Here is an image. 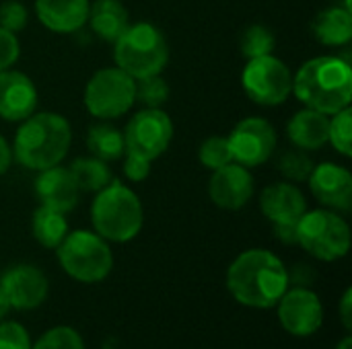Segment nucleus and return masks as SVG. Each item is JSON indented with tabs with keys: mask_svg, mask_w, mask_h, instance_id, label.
Segmentation results:
<instances>
[{
	"mask_svg": "<svg viewBox=\"0 0 352 349\" xmlns=\"http://www.w3.org/2000/svg\"><path fill=\"white\" fill-rule=\"evenodd\" d=\"M291 276L285 263L266 249H250L227 269L229 294L250 309H272L289 290Z\"/></svg>",
	"mask_w": 352,
	"mask_h": 349,
	"instance_id": "nucleus-1",
	"label": "nucleus"
},
{
	"mask_svg": "<svg viewBox=\"0 0 352 349\" xmlns=\"http://www.w3.org/2000/svg\"><path fill=\"white\" fill-rule=\"evenodd\" d=\"M293 95L303 107L334 115L351 107L352 64L342 56H318L293 74Z\"/></svg>",
	"mask_w": 352,
	"mask_h": 349,
	"instance_id": "nucleus-2",
	"label": "nucleus"
},
{
	"mask_svg": "<svg viewBox=\"0 0 352 349\" xmlns=\"http://www.w3.org/2000/svg\"><path fill=\"white\" fill-rule=\"evenodd\" d=\"M72 144L68 119L54 111H35L21 121L12 140V158L29 169L43 171L62 165Z\"/></svg>",
	"mask_w": 352,
	"mask_h": 349,
	"instance_id": "nucleus-3",
	"label": "nucleus"
},
{
	"mask_svg": "<svg viewBox=\"0 0 352 349\" xmlns=\"http://www.w3.org/2000/svg\"><path fill=\"white\" fill-rule=\"evenodd\" d=\"M93 230L107 243H128L138 237L144 224L140 197L122 181H111L95 193L91 204Z\"/></svg>",
	"mask_w": 352,
	"mask_h": 349,
	"instance_id": "nucleus-4",
	"label": "nucleus"
},
{
	"mask_svg": "<svg viewBox=\"0 0 352 349\" xmlns=\"http://www.w3.org/2000/svg\"><path fill=\"white\" fill-rule=\"evenodd\" d=\"M113 62L134 80L161 74L169 62V43L159 27L140 21L113 41Z\"/></svg>",
	"mask_w": 352,
	"mask_h": 349,
	"instance_id": "nucleus-5",
	"label": "nucleus"
},
{
	"mask_svg": "<svg viewBox=\"0 0 352 349\" xmlns=\"http://www.w3.org/2000/svg\"><path fill=\"white\" fill-rule=\"evenodd\" d=\"M58 261L66 276L82 284L103 282L113 267L109 243L95 230H72L58 245Z\"/></svg>",
	"mask_w": 352,
	"mask_h": 349,
	"instance_id": "nucleus-6",
	"label": "nucleus"
},
{
	"mask_svg": "<svg viewBox=\"0 0 352 349\" xmlns=\"http://www.w3.org/2000/svg\"><path fill=\"white\" fill-rule=\"evenodd\" d=\"M297 245L320 261H338L351 249V226L334 210H307L297 224Z\"/></svg>",
	"mask_w": 352,
	"mask_h": 349,
	"instance_id": "nucleus-7",
	"label": "nucleus"
},
{
	"mask_svg": "<svg viewBox=\"0 0 352 349\" xmlns=\"http://www.w3.org/2000/svg\"><path fill=\"white\" fill-rule=\"evenodd\" d=\"M82 103L99 121L118 119L136 103V80L118 66L99 68L85 84Z\"/></svg>",
	"mask_w": 352,
	"mask_h": 349,
	"instance_id": "nucleus-8",
	"label": "nucleus"
},
{
	"mask_svg": "<svg viewBox=\"0 0 352 349\" xmlns=\"http://www.w3.org/2000/svg\"><path fill=\"white\" fill-rule=\"evenodd\" d=\"M241 86L250 101L262 107H278L293 93V72L274 53L248 60Z\"/></svg>",
	"mask_w": 352,
	"mask_h": 349,
	"instance_id": "nucleus-9",
	"label": "nucleus"
},
{
	"mask_svg": "<svg viewBox=\"0 0 352 349\" xmlns=\"http://www.w3.org/2000/svg\"><path fill=\"white\" fill-rule=\"evenodd\" d=\"M260 210L280 243L297 245V224L307 212V197L297 183L278 181L268 185L260 195Z\"/></svg>",
	"mask_w": 352,
	"mask_h": 349,
	"instance_id": "nucleus-10",
	"label": "nucleus"
},
{
	"mask_svg": "<svg viewBox=\"0 0 352 349\" xmlns=\"http://www.w3.org/2000/svg\"><path fill=\"white\" fill-rule=\"evenodd\" d=\"M173 121L163 109L142 107L130 117L124 128L126 152L153 163L161 154H165L173 140Z\"/></svg>",
	"mask_w": 352,
	"mask_h": 349,
	"instance_id": "nucleus-11",
	"label": "nucleus"
},
{
	"mask_svg": "<svg viewBox=\"0 0 352 349\" xmlns=\"http://www.w3.org/2000/svg\"><path fill=\"white\" fill-rule=\"evenodd\" d=\"M233 163H239L248 169L266 165L278 146V136L274 125L264 117H245L241 119L231 134L227 136Z\"/></svg>",
	"mask_w": 352,
	"mask_h": 349,
	"instance_id": "nucleus-12",
	"label": "nucleus"
},
{
	"mask_svg": "<svg viewBox=\"0 0 352 349\" xmlns=\"http://www.w3.org/2000/svg\"><path fill=\"white\" fill-rule=\"evenodd\" d=\"M276 306L283 329L295 337H309L324 323V304L320 296L305 286L287 290Z\"/></svg>",
	"mask_w": 352,
	"mask_h": 349,
	"instance_id": "nucleus-13",
	"label": "nucleus"
},
{
	"mask_svg": "<svg viewBox=\"0 0 352 349\" xmlns=\"http://www.w3.org/2000/svg\"><path fill=\"white\" fill-rule=\"evenodd\" d=\"M256 191L254 175L248 167L239 163H229L217 171L208 181V195L212 204L221 210H241L250 204Z\"/></svg>",
	"mask_w": 352,
	"mask_h": 349,
	"instance_id": "nucleus-14",
	"label": "nucleus"
},
{
	"mask_svg": "<svg viewBox=\"0 0 352 349\" xmlns=\"http://www.w3.org/2000/svg\"><path fill=\"white\" fill-rule=\"evenodd\" d=\"M0 290L4 292L10 309L33 311L47 298V278L45 274L29 263L12 265L0 278Z\"/></svg>",
	"mask_w": 352,
	"mask_h": 349,
	"instance_id": "nucleus-15",
	"label": "nucleus"
},
{
	"mask_svg": "<svg viewBox=\"0 0 352 349\" xmlns=\"http://www.w3.org/2000/svg\"><path fill=\"white\" fill-rule=\"evenodd\" d=\"M311 195L334 212H349L352 208L351 171L336 163H320L314 167L309 179Z\"/></svg>",
	"mask_w": 352,
	"mask_h": 349,
	"instance_id": "nucleus-16",
	"label": "nucleus"
},
{
	"mask_svg": "<svg viewBox=\"0 0 352 349\" xmlns=\"http://www.w3.org/2000/svg\"><path fill=\"white\" fill-rule=\"evenodd\" d=\"M37 86L27 74L12 68L0 72V119L21 123L37 111Z\"/></svg>",
	"mask_w": 352,
	"mask_h": 349,
	"instance_id": "nucleus-17",
	"label": "nucleus"
},
{
	"mask_svg": "<svg viewBox=\"0 0 352 349\" xmlns=\"http://www.w3.org/2000/svg\"><path fill=\"white\" fill-rule=\"evenodd\" d=\"M33 189L39 200V206L58 210L62 214L72 212L80 200V189H78L70 169L62 167V165L39 171L35 177Z\"/></svg>",
	"mask_w": 352,
	"mask_h": 349,
	"instance_id": "nucleus-18",
	"label": "nucleus"
},
{
	"mask_svg": "<svg viewBox=\"0 0 352 349\" xmlns=\"http://www.w3.org/2000/svg\"><path fill=\"white\" fill-rule=\"evenodd\" d=\"M89 4V0H35V14L47 31L70 35L87 25Z\"/></svg>",
	"mask_w": 352,
	"mask_h": 349,
	"instance_id": "nucleus-19",
	"label": "nucleus"
},
{
	"mask_svg": "<svg viewBox=\"0 0 352 349\" xmlns=\"http://www.w3.org/2000/svg\"><path fill=\"white\" fill-rule=\"evenodd\" d=\"M330 115L303 107L287 123V138L295 148L301 150H320L328 144Z\"/></svg>",
	"mask_w": 352,
	"mask_h": 349,
	"instance_id": "nucleus-20",
	"label": "nucleus"
},
{
	"mask_svg": "<svg viewBox=\"0 0 352 349\" xmlns=\"http://www.w3.org/2000/svg\"><path fill=\"white\" fill-rule=\"evenodd\" d=\"M87 23L95 37L113 43L130 25V12L122 0H93Z\"/></svg>",
	"mask_w": 352,
	"mask_h": 349,
	"instance_id": "nucleus-21",
	"label": "nucleus"
},
{
	"mask_svg": "<svg viewBox=\"0 0 352 349\" xmlns=\"http://www.w3.org/2000/svg\"><path fill=\"white\" fill-rule=\"evenodd\" d=\"M311 33L326 47L349 45L352 41V10L344 4L320 10L311 21Z\"/></svg>",
	"mask_w": 352,
	"mask_h": 349,
	"instance_id": "nucleus-22",
	"label": "nucleus"
},
{
	"mask_svg": "<svg viewBox=\"0 0 352 349\" xmlns=\"http://www.w3.org/2000/svg\"><path fill=\"white\" fill-rule=\"evenodd\" d=\"M87 148L91 156L113 163L120 160L126 154V144H124V132L118 130L116 125H109L107 121L95 123L87 130Z\"/></svg>",
	"mask_w": 352,
	"mask_h": 349,
	"instance_id": "nucleus-23",
	"label": "nucleus"
},
{
	"mask_svg": "<svg viewBox=\"0 0 352 349\" xmlns=\"http://www.w3.org/2000/svg\"><path fill=\"white\" fill-rule=\"evenodd\" d=\"M31 234L41 247L58 249V245L68 234L66 214L52 210V208H45V206L35 208V212L31 216Z\"/></svg>",
	"mask_w": 352,
	"mask_h": 349,
	"instance_id": "nucleus-24",
	"label": "nucleus"
},
{
	"mask_svg": "<svg viewBox=\"0 0 352 349\" xmlns=\"http://www.w3.org/2000/svg\"><path fill=\"white\" fill-rule=\"evenodd\" d=\"M70 173L80 189V193H97L105 185L113 181L111 169L105 160H99L95 156H78L70 163Z\"/></svg>",
	"mask_w": 352,
	"mask_h": 349,
	"instance_id": "nucleus-25",
	"label": "nucleus"
},
{
	"mask_svg": "<svg viewBox=\"0 0 352 349\" xmlns=\"http://www.w3.org/2000/svg\"><path fill=\"white\" fill-rule=\"evenodd\" d=\"M239 47H241V53L248 60L260 58V56H268L276 47V37H274V33L268 27L254 23V25L243 29V33L239 37Z\"/></svg>",
	"mask_w": 352,
	"mask_h": 349,
	"instance_id": "nucleus-26",
	"label": "nucleus"
},
{
	"mask_svg": "<svg viewBox=\"0 0 352 349\" xmlns=\"http://www.w3.org/2000/svg\"><path fill=\"white\" fill-rule=\"evenodd\" d=\"M278 173L291 181V183H303L309 179L316 163L311 160V156L307 154V150H301V148H291V150H285L280 156H278Z\"/></svg>",
	"mask_w": 352,
	"mask_h": 349,
	"instance_id": "nucleus-27",
	"label": "nucleus"
},
{
	"mask_svg": "<svg viewBox=\"0 0 352 349\" xmlns=\"http://www.w3.org/2000/svg\"><path fill=\"white\" fill-rule=\"evenodd\" d=\"M136 101L148 109H163L169 101V84L161 74L136 78Z\"/></svg>",
	"mask_w": 352,
	"mask_h": 349,
	"instance_id": "nucleus-28",
	"label": "nucleus"
},
{
	"mask_svg": "<svg viewBox=\"0 0 352 349\" xmlns=\"http://www.w3.org/2000/svg\"><path fill=\"white\" fill-rule=\"evenodd\" d=\"M328 144L342 156H352V109H340L338 113L330 115V132Z\"/></svg>",
	"mask_w": 352,
	"mask_h": 349,
	"instance_id": "nucleus-29",
	"label": "nucleus"
},
{
	"mask_svg": "<svg viewBox=\"0 0 352 349\" xmlns=\"http://www.w3.org/2000/svg\"><path fill=\"white\" fill-rule=\"evenodd\" d=\"M198 160L208 171H217V169L233 163V154H231L227 136H210V138H206L198 148Z\"/></svg>",
	"mask_w": 352,
	"mask_h": 349,
	"instance_id": "nucleus-30",
	"label": "nucleus"
},
{
	"mask_svg": "<svg viewBox=\"0 0 352 349\" xmlns=\"http://www.w3.org/2000/svg\"><path fill=\"white\" fill-rule=\"evenodd\" d=\"M31 349H85V341L72 327H54L45 331Z\"/></svg>",
	"mask_w": 352,
	"mask_h": 349,
	"instance_id": "nucleus-31",
	"label": "nucleus"
},
{
	"mask_svg": "<svg viewBox=\"0 0 352 349\" xmlns=\"http://www.w3.org/2000/svg\"><path fill=\"white\" fill-rule=\"evenodd\" d=\"M29 23V10L25 8L23 2L19 0H4L0 4V27L10 31V33H19L27 27Z\"/></svg>",
	"mask_w": 352,
	"mask_h": 349,
	"instance_id": "nucleus-32",
	"label": "nucleus"
},
{
	"mask_svg": "<svg viewBox=\"0 0 352 349\" xmlns=\"http://www.w3.org/2000/svg\"><path fill=\"white\" fill-rule=\"evenodd\" d=\"M0 349H31L27 329L14 321H0Z\"/></svg>",
	"mask_w": 352,
	"mask_h": 349,
	"instance_id": "nucleus-33",
	"label": "nucleus"
},
{
	"mask_svg": "<svg viewBox=\"0 0 352 349\" xmlns=\"http://www.w3.org/2000/svg\"><path fill=\"white\" fill-rule=\"evenodd\" d=\"M21 56V43L16 33H10L0 27V72L12 68L19 62Z\"/></svg>",
	"mask_w": 352,
	"mask_h": 349,
	"instance_id": "nucleus-34",
	"label": "nucleus"
},
{
	"mask_svg": "<svg viewBox=\"0 0 352 349\" xmlns=\"http://www.w3.org/2000/svg\"><path fill=\"white\" fill-rule=\"evenodd\" d=\"M124 175L128 181L132 183H142L148 179L151 175V160L142 158V156H136V154H130L126 152L124 156Z\"/></svg>",
	"mask_w": 352,
	"mask_h": 349,
	"instance_id": "nucleus-35",
	"label": "nucleus"
},
{
	"mask_svg": "<svg viewBox=\"0 0 352 349\" xmlns=\"http://www.w3.org/2000/svg\"><path fill=\"white\" fill-rule=\"evenodd\" d=\"M352 290L351 288H346V292H344V296H342V302H340V317H342V325H344V329L346 331H351L352 329Z\"/></svg>",
	"mask_w": 352,
	"mask_h": 349,
	"instance_id": "nucleus-36",
	"label": "nucleus"
},
{
	"mask_svg": "<svg viewBox=\"0 0 352 349\" xmlns=\"http://www.w3.org/2000/svg\"><path fill=\"white\" fill-rule=\"evenodd\" d=\"M10 163H12V148L6 142V138L0 134V177L10 169Z\"/></svg>",
	"mask_w": 352,
	"mask_h": 349,
	"instance_id": "nucleus-37",
	"label": "nucleus"
},
{
	"mask_svg": "<svg viewBox=\"0 0 352 349\" xmlns=\"http://www.w3.org/2000/svg\"><path fill=\"white\" fill-rule=\"evenodd\" d=\"M8 311H10V304H8V300H6L4 292L0 290V321H4V319H6Z\"/></svg>",
	"mask_w": 352,
	"mask_h": 349,
	"instance_id": "nucleus-38",
	"label": "nucleus"
},
{
	"mask_svg": "<svg viewBox=\"0 0 352 349\" xmlns=\"http://www.w3.org/2000/svg\"><path fill=\"white\" fill-rule=\"evenodd\" d=\"M336 349H352V337L351 335H346L338 346H336Z\"/></svg>",
	"mask_w": 352,
	"mask_h": 349,
	"instance_id": "nucleus-39",
	"label": "nucleus"
}]
</instances>
